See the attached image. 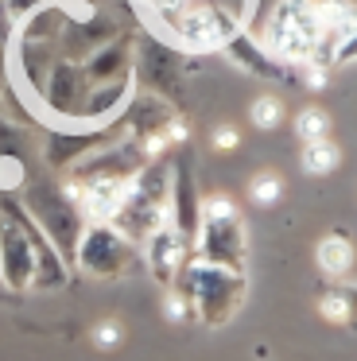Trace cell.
I'll list each match as a JSON object with an SVG mask.
<instances>
[{
    "label": "cell",
    "mask_w": 357,
    "mask_h": 361,
    "mask_svg": "<svg viewBox=\"0 0 357 361\" xmlns=\"http://www.w3.org/2000/svg\"><path fill=\"white\" fill-rule=\"evenodd\" d=\"M260 47L268 51L276 63L291 66V71L310 66V63L330 71V43L318 32L310 0H279L276 8L268 12V20H264Z\"/></svg>",
    "instance_id": "1"
},
{
    "label": "cell",
    "mask_w": 357,
    "mask_h": 361,
    "mask_svg": "<svg viewBox=\"0 0 357 361\" xmlns=\"http://www.w3.org/2000/svg\"><path fill=\"white\" fill-rule=\"evenodd\" d=\"M175 288L183 291L186 307H190V319L202 322V326H210V330H217V326L237 319V311L245 307V295H248L245 272L202 264V260H194V257L186 260V268H183Z\"/></svg>",
    "instance_id": "2"
},
{
    "label": "cell",
    "mask_w": 357,
    "mask_h": 361,
    "mask_svg": "<svg viewBox=\"0 0 357 361\" xmlns=\"http://www.w3.org/2000/svg\"><path fill=\"white\" fill-rule=\"evenodd\" d=\"M20 206L28 210V218L39 226V233L54 245V252L62 257V264L74 268V252L78 241H82V214H78V202L66 195L62 179H51V175H35V179L23 183V198Z\"/></svg>",
    "instance_id": "3"
},
{
    "label": "cell",
    "mask_w": 357,
    "mask_h": 361,
    "mask_svg": "<svg viewBox=\"0 0 357 361\" xmlns=\"http://www.w3.org/2000/svg\"><path fill=\"white\" fill-rule=\"evenodd\" d=\"M167 218H171V159H155V164H144L132 175L124 206L113 218V229L140 249V241L152 229H159Z\"/></svg>",
    "instance_id": "4"
},
{
    "label": "cell",
    "mask_w": 357,
    "mask_h": 361,
    "mask_svg": "<svg viewBox=\"0 0 357 361\" xmlns=\"http://www.w3.org/2000/svg\"><path fill=\"white\" fill-rule=\"evenodd\" d=\"M163 27H171L183 47L198 51V55H210V51H225L229 39L241 27V16L233 8H222V4H186L183 12L163 20Z\"/></svg>",
    "instance_id": "5"
},
{
    "label": "cell",
    "mask_w": 357,
    "mask_h": 361,
    "mask_svg": "<svg viewBox=\"0 0 357 361\" xmlns=\"http://www.w3.org/2000/svg\"><path fill=\"white\" fill-rule=\"evenodd\" d=\"M140 249L113 226H85L74 252V268L90 280H124L136 268Z\"/></svg>",
    "instance_id": "6"
},
{
    "label": "cell",
    "mask_w": 357,
    "mask_h": 361,
    "mask_svg": "<svg viewBox=\"0 0 357 361\" xmlns=\"http://www.w3.org/2000/svg\"><path fill=\"white\" fill-rule=\"evenodd\" d=\"M132 78L144 86V94L163 97L167 105L183 102V55L155 35H144L132 47Z\"/></svg>",
    "instance_id": "7"
},
{
    "label": "cell",
    "mask_w": 357,
    "mask_h": 361,
    "mask_svg": "<svg viewBox=\"0 0 357 361\" xmlns=\"http://www.w3.org/2000/svg\"><path fill=\"white\" fill-rule=\"evenodd\" d=\"M194 252L202 264L229 268V272H245L248 264V241H245V221L237 218H202L198 237H194Z\"/></svg>",
    "instance_id": "8"
},
{
    "label": "cell",
    "mask_w": 357,
    "mask_h": 361,
    "mask_svg": "<svg viewBox=\"0 0 357 361\" xmlns=\"http://www.w3.org/2000/svg\"><path fill=\"white\" fill-rule=\"evenodd\" d=\"M121 24H116V16H109V12L101 8H74L66 20V27H62V39H59V59H66V63H85V59L93 55V51H101L105 43L121 39Z\"/></svg>",
    "instance_id": "9"
},
{
    "label": "cell",
    "mask_w": 357,
    "mask_h": 361,
    "mask_svg": "<svg viewBox=\"0 0 357 361\" xmlns=\"http://www.w3.org/2000/svg\"><path fill=\"white\" fill-rule=\"evenodd\" d=\"M85 94H90V78H85L82 63H66L59 59L47 78L43 94L35 97V109H43L51 121H82V105H85Z\"/></svg>",
    "instance_id": "10"
},
{
    "label": "cell",
    "mask_w": 357,
    "mask_h": 361,
    "mask_svg": "<svg viewBox=\"0 0 357 361\" xmlns=\"http://www.w3.org/2000/svg\"><path fill=\"white\" fill-rule=\"evenodd\" d=\"M190 249H194V245L186 241L171 221H163L159 229H152V233L140 241V260H144V268L152 272V280L167 291V288H175V283H178L186 260H190Z\"/></svg>",
    "instance_id": "11"
},
{
    "label": "cell",
    "mask_w": 357,
    "mask_h": 361,
    "mask_svg": "<svg viewBox=\"0 0 357 361\" xmlns=\"http://www.w3.org/2000/svg\"><path fill=\"white\" fill-rule=\"evenodd\" d=\"M35 280V249L16 214L0 206V288L8 291H28Z\"/></svg>",
    "instance_id": "12"
},
{
    "label": "cell",
    "mask_w": 357,
    "mask_h": 361,
    "mask_svg": "<svg viewBox=\"0 0 357 361\" xmlns=\"http://www.w3.org/2000/svg\"><path fill=\"white\" fill-rule=\"evenodd\" d=\"M109 140H116L113 128H51L43 140V159L51 171L66 175L74 164H82L85 156L105 148Z\"/></svg>",
    "instance_id": "13"
},
{
    "label": "cell",
    "mask_w": 357,
    "mask_h": 361,
    "mask_svg": "<svg viewBox=\"0 0 357 361\" xmlns=\"http://www.w3.org/2000/svg\"><path fill=\"white\" fill-rule=\"evenodd\" d=\"M198 206H202V195L194 187V167L186 156H175L171 159V226L194 245L198 237Z\"/></svg>",
    "instance_id": "14"
},
{
    "label": "cell",
    "mask_w": 357,
    "mask_h": 361,
    "mask_svg": "<svg viewBox=\"0 0 357 361\" xmlns=\"http://www.w3.org/2000/svg\"><path fill=\"white\" fill-rule=\"evenodd\" d=\"M132 94H136V78H132V74H124V78H116V82H105V86H90L85 105H82V121H78V125H85V128H116V121H121L124 105L132 102Z\"/></svg>",
    "instance_id": "15"
},
{
    "label": "cell",
    "mask_w": 357,
    "mask_h": 361,
    "mask_svg": "<svg viewBox=\"0 0 357 361\" xmlns=\"http://www.w3.org/2000/svg\"><path fill=\"white\" fill-rule=\"evenodd\" d=\"M175 117V105H167L163 97L155 94H132V102L124 105L116 128H124V140H147V136H159L163 128L171 125Z\"/></svg>",
    "instance_id": "16"
},
{
    "label": "cell",
    "mask_w": 357,
    "mask_h": 361,
    "mask_svg": "<svg viewBox=\"0 0 357 361\" xmlns=\"http://www.w3.org/2000/svg\"><path fill=\"white\" fill-rule=\"evenodd\" d=\"M225 55H229L233 63L241 66V71L256 74V78H264V82H295V71H291V66L276 63V59H272L268 51L256 43V35H248V32H237V35H233L229 47H225Z\"/></svg>",
    "instance_id": "17"
},
{
    "label": "cell",
    "mask_w": 357,
    "mask_h": 361,
    "mask_svg": "<svg viewBox=\"0 0 357 361\" xmlns=\"http://www.w3.org/2000/svg\"><path fill=\"white\" fill-rule=\"evenodd\" d=\"M54 63H59V47L54 43H35V39H16V74H20L23 90L31 97L43 94L47 78H51Z\"/></svg>",
    "instance_id": "18"
},
{
    "label": "cell",
    "mask_w": 357,
    "mask_h": 361,
    "mask_svg": "<svg viewBox=\"0 0 357 361\" xmlns=\"http://www.w3.org/2000/svg\"><path fill=\"white\" fill-rule=\"evenodd\" d=\"M82 71H85V78H90V86H105V82H116V78H124V74H132V39L121 35V39L105 43L101 51H93V55L85 59Z\"/></svg>",
    "instance_id": "19"
},
{
    "label": "cell",
    "mask_w": 357,
    "mask_h": 361,
    "mask_svg": "<svg viewBox=\"0 0 357 361\" xmlns=\"http://www.w3.org/2000/svg\"><path fill=\"white\" fill-rule=\"evenodd\" d=\"M315 264L326 280H346L357 264V249H353V237H346L341 229H330L326 237H318L315 245Z\"/></svg>",
    "instance_id": "20"
},
{
    "label": "cell",
    "mask_w": 357,
    "mask_h": 361,
    "mask_svg": "<svg viewBox=\"0 0 357 361\" xmlns=\"http://www.w3.org/2000/svg\"><path fill=\"white\" fill-rule=\"evenodd\" d=\"M310 8H315L318 32H322V39L330 47L349 39V35H357V4L353 0H310Z\"/></svg>",
    "instance_id": "21"
},
{
    "label": "cell",
    "mask_w": 357,
    "mask_h": 361,
    "mask_svg": "<svg viewBox=\"0 0 357 361\" xmlns=\"http://www.w3.org/2000/svg\"><path fill=\"white\" fill-rule=\"evenodd\" d=\"M299 167L310 175V179H326L341 167V148L334 140H318V144H303Z\"/></svg>",
    "instance_id": "22"
},
{
    "label": "cell",
    "mask_w": 357,
    "mask_h": 361,
    "mask_svg": "<svg viewBox=\"0 0 357 361\" xmlns=\"http://www.w3.org/2000/svg\"><path fill=\"white\" fill-rule=\"evenodd\" d=\"M31 152H35V144H31V133H28L23 125H16V121H8L4 113H0V159L28 167Z\"/></svg>",
    "instance_id": "23"
},
{
    "label": "cell",
    "mask_w": 357,
    "mask_h": 361,
    "mask_svg": "<svg viewBox=\"0 0 357 361\" xmlns=\"http://www.w3.org/2000/svg\"><path fill=\"white\" fill-rule=\"evenodd\" d=\"M295 136L303 144H318V140H330V113L318 109V105H307V109L295 113Z\"/></svg>",
    "instance_id": "24"
},
{
    "label": "cell",
    "mask_w": 357,
    "mask_h": 361,
    "mask_svg": "<svg viewBox=\"0 0 357 361\" xmlns=\"http://www.w3.org/2000/svg\"><path fill=\"white\" fill-rule=\"evenodd\" d=\"M284 117H287V109H284V102H279L276 94H260L253 105H248V121H253L256 133H276V128L284 125Z\"/></svg>",
    "instance_id": "25"
},
{
    "label": "cell",
    "mask_w": 357,
    "mask_h": 361,
    "mask_svg": "<svg viewBox=\"0 0 357 361\" xmlns=\"http://www.w3.org/2000/svg\"><path fill=\"white\" fill-rule=\"evenodd\" d=\"M318 314H322L326 322H334V326H349L353 322V314H349V295L341 283H334V288H326L322 295H318Z\"/></svg>",
    "instance_id": "26"
},
{
    "label": "cell",
    "mask_w": 357,
    "mask_h": 361,
    "mask_svg": "<svg viewBox=\"0 0 357 361\" xmlns=\"http://www.w3.org/2000/svg\"><path fill=\"white\" fill-rule=\"evenodd\" d=\"M284 198V179L276 171H256L248 179V202L253 206H276Z\"/></svg>",
    "instance_id": "27"
},
{
    "label": "cell",
    "mask_w": 357,
    "mask_h": 361,
    "mask_svg": "<svg viewBox=\"0 0 357 361\" xmlns=\"http://www.w3.org/2000/svg\"><path fill=\"white\" fill-rule=\"evenodd\" d=\"M237 202H233L225 190H214V195H206L202 198V206H198V221L202 218H237Z\"/></svg>",
    "instance_id": "28"
},
{
    "label": "cell",
    "mask_w": 357,
    "mask_h": 361,
    "mask_svg": "<svg viewBox=\"0 0 357 361\" xmlns=\"http://www.w3.org/2000/svg\"><path fill=\"white\" fill-rule=\"evenodd\" d=\"M90 338H93V345H97V350H116V345L124 342V326L116 319H101L97 326L90 330Z\"/></svg>",
    "instance_id": "29"
},
{
    "label": "cell",
    "mask_w": 357,
    "mask_h": 361,
    "mask_svg": "<svg viewBox=\"0 0 357 361\" xmlns=\"http://www.w3.org/2000/svg\"><path fill=\"white\" fill-rule=\"evenodd\" d=\"M147 8L155 12L159 20H167V16H175V12H183L186 4H222V8H233V4H225V0H144ZM237 12V8H233Z\"/></svg>",
    "instance_id": "30"
},
{
    "label": "cell",
    "mask_w": 357,
    "mask_h": 361,
    "mask_svg": "<svg viewBox=\"0 0 357 361\" xmlns=\"http://www.w3.org/2000/svg\"><path fill=\"white\" fill-rule=\"evenodd\" d=\"M163 319H167V322H186V319H190V307H186V299H183V291H178V288L163 291Z\"/></svg>",
    "instance_id": "31"
},
{
    "label": "cell",
    "mask_w": 357,
    "mask_h": 361,
    "mask_svg": "<svg viewBox=\"0 0 357 361\" xmlns=\"http://www.w3.org/2000/svg\"><path fill=\"white\" fill-rule=\"evenodd\" d=\"M43 4H51V0H4V12H8V24H12V32L31 16V12L43 8Z\"/></svg>",
    "instance_id": "32"
},
{
    "label": "cell",
    "mask_w": 357,
    "mask_h": 361,
    "mask_svg": "<svg viewBox=\"0 0 357 361\" xmlns=\"http://www.w3.org/2000/svg\"><path fill=\"white\" fill-rule=\"evenodd\" d=\"M353 63H357V35L330 47V66H353Z\"/></svg>",
    "instance_id": "33"
},
{
    "label": "cell",
    "mask_w": 357,
    "mask_h": 361,
    "mask_svg": "<svg viewBox=\"0 0 357 361\" xmlns=\"http://www.w3.org/2000/svg\"><path fill=\"white\" fill-rule=\"evenodd\" d=\"M295 78H299L307 90H322L326 82H330V71H326V66H318V63H310V66H299V71H295Z\"/></svg>",
    "instance_id": "34"
},
{
    "label": "cell",
    "mask_w": 357,
    "mask_h": 361,
    "mask_svg": "<svg viewBox=\"0 0 357 361\" xmlns=\"http://www.w3.org/2000/svg\"><path fill=\"white\" fill-rule=\"evenodd\" d=\"M237 144H241V133L233 125H217L214 136H210V148H214V152H233Z\"/></svg>",
    "instance_id": "35"
},
{
    "label": "cell",
    "mask_w": 357,
    "mask_h": 361,
    "mask_svg": "<svg viewBox=\"0 0 357 361\" xmlns=\"http://www.w3.org/2000/svg\"><path fill=\"white\" fill-rule=\"evenodd\" d=\"M163 133H167L171 148H178V144H186V140H190V125H186V121L178 117V113H175V117H171V125L163 128Z\"/></svg>",
    "instance_id": "36"
},
{
    "label": "cell",
    "mask_w": 357,
    "mask_h": 361,
    "mask_svg": "<svg viewBox=\"0 0 357 361\" xmlns=\"http://www.w3.org/2000/svg\"><path fill=\"white\" fill-rule=\"evenodd\" d=\"M8 86V39H0V90Z\"/></svg>",
    "instance_id": "37"
},
{
    "label": "cell",
    "mask_w": 357,
    "mask_h": 361,
    "mask_svg": "<svg viewBox=\"0 0 357 361\" xmlns=\"http://www.w3.org/2000/svg\"><path fill=\"white\" fill-rule=\"evenodd\" d=\"M54 4H66V8H101V0H54Z\"/></svg>",
    "instance_id": "38"
},
{
    "label": "cell",
    "mask_w": 357,
    "mask_h": 361,
    "mask_svg": "<svg viewBox=\"0 0 357 361\" xmlns=\"http://www.w3.org/2000/svg\"><path fill=\"white\" fill-rule=\"evenodd\" d=\"M12 35V24H8V12H4V0H0V39Z\"/></svg>",
    "instance_id": "39"
},
{
    "label": "cell",
    "mask_w": 357,
    "mask_h": 361,
    "mask_svg": "<svg viewBox=\"0 0 357 361\" xmlns=\"http://www.w3.org/2000/svg\"><path fill=\"white\" fill-rule=\"evenodd\" d=\"M346 295H349V314H353V322H357V283H349Z\"/></svg>",
    "instance_id": "40"
}]
</instances>
